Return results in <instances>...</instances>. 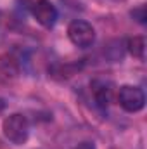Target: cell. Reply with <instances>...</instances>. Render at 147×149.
I'll return each mask as SVG.
<instances>
[{"mask_svg": "<svg viewBox=\"0 0 147 149\" xmlns=\"http://www.w3.org/2000/svg\"><path fill=\"white\" fill-rule=\"evenodd\" d=\"M2 132L9 142L16 146H23L30 137V121L21 113L9 114L2 123Z\"/></svg>", "mask_w": 147, "mask_h": 149, "instance_id": "obj_1", "label": "cell"}, {"mask_svg": "<svg viewBox=\"0 0 147 149\" xmlns=\"http://www.w3.org/2000/svg\"><path fill=\"white\" fill-rule=\"evenodd\" d=\"M68 38L80 49H88L95 42V30L90 23L83 19H74L68 26Z\"/></svg>", "mask_w": 147, "mask_h": 149, "instance_id": "obj_2", "label": "cell"}, {"mask_svg": "<svg viewBox=\"0 0 147 149\" xmlns=\"http://www.w3.org/2000/svg\"><path fill=\"white\" fill-rule=\"evenodd\" d=\"M118 102L126 113H139L146 106V94L140 87L123 85L118 92Z\"/></svg>", "mask_w": 147, "mask_h": 149, "instance_id": "obj_3", "label": "cell"}, {"mask_svg": "<svg viewBox=\"0 0 147 149\" xmlns=\"http://www.w3.org/2000/svg\"><path fill=\"white\" fill-rule=\"evenodd\" d=\"M31 16L35 17V21L38 24L50 30V28L55 26L59 12H57L55 5L50 0H37V2L31 3Z\"/></svg>", "mask_w": 147, "mask_h": 149, "instance_id": "obj_4", "label": "cell"}, {"mask_svg": "<svg viewBox=\"0 0 147 149\" xmlns=\"http://www.w3.org/2000/svg\"><path fill=\"white\" fill-rule=\"evenodd\" d=\"M92 92H94V99H95V104L106 111L107 104L111 101V87L104 81H94L92 83Z\"/></svg>", "mask_w": 147, "mask_h": 149, "instance_id": "obj_5", "label": "cell"}, {"mask_svg": "<svg viewBox=\"0 0 147 149\" xmlns=\"http://www.w3.org/2000/svg\"><path fill=\"white\" fill-rule=\"evenodd\" d=\"M126 49L128 52L137 57V59H144L146 57V38L144 37H133L126 42Z\"/></svg>", "mask_w": 147, "mask_h": 149, "instance_id": "obj_6", "label": "cell"}, {"mask_svg": "<svg viewBox=\"0 0 147 149\" xmlns=\"http://www.w3.org/2000/svg\"><path fill=\"white\" fill-rule=\"evenodd\" d=\"M132 17L140 23V24H146V5H139L137 9L132 10Z\"/></svg>", "mask_w": 147, "mask_h": 149, "instance_id": "obj_7", "label": "cell"}, {"mask_svg": "<svg viewBox=\"0 0 147 149\" xmlns=\"http://www.w3.org/2000/svg\"><path fill=\"white\" fill-rule=\"evenodd\" d=\"M74 149H95V148H94V144H90V142H83V144H80L78 148H74Z\"/></svg>", "mask_w": 147, "mask_h": 149, "instance_id": "obj_8", "label": "cell"}, {"mask_svg": "<svg viewBox=\"0 0 147 149\" xmlns=\"http://www.w3.org/2000/svg\"><path fill=\"white\" fill-rule=\"evenodd\" d=\"M3 108H5V101H3V99H0V111H2Z\"/></svg>", "mask_w": 147, "mask_h": 149, "instance_id": "obj_9", "label": "cell"}]
</instances>
